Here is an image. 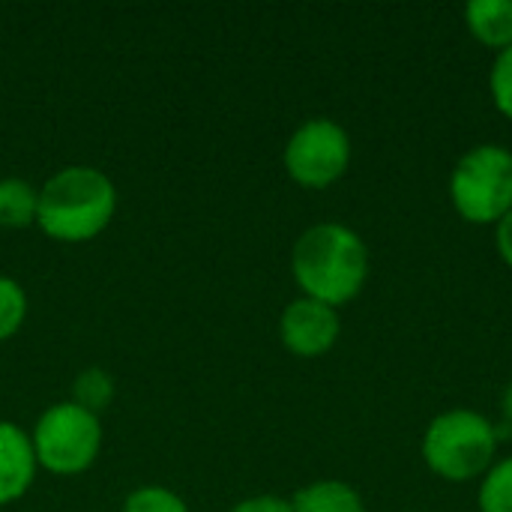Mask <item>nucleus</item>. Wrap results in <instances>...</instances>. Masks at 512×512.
Returning <instances> with one entry per match:
<instances>
[{"label":"nucleus","instance_id":"1","mask_svg":"<svg viewBox=\"0 0 512 512\" xmlns=\"http://www.w3.org/2000/svg\"><path fill=\"white\" fill-rule=\"evenodd\" d=\"M369 246L342 222H318L306 228L291 249V276L303 297L333 309L360 297L369 279Z\"/></svg>","mask_w":512,"mask_h":512},{"label":"nucleus","instance_id":"2","mask_svg":"<svg viewBox=\"0 0 512 512\" xmlns=\"http://www.w3.org/2000/svg\"><path fill=\"white\" fill-rule=\"evenodd\" d=\"M117 213L114 180L93 165H66L39 186L36 225L57 243L96 240Z\"/></svg>","mask_w":512,"mask_h":512},{"label":"nucleus","instance_id":"3","mask_svg":"<svg viewBox=\"0 0 512 512\" xmlns=\"http://www.w3.org/2000/svg\"><path fill=\"white\" fill-rule=\"evenodd\" d=\"M420 450L426 468L447 483L483 480L498 462V429L471 408H453L426 426Z\"/></svg>","mask_w":512,"mask_h":512},{"label":"nucleus","instance_id":"4","mask_svg":"<svg viewBox=\"0 0 512 512\" xmlns=\"http://www.w3.org/2000/svg\"><path fill=\"white\" fill-rule=\"evenodd\" d=\"M450 201L468 225H498L512 210V150L477 144L450 174Z\"/></svg>","mask_w":512,"mask_h":512},{"label":"nucleus","instance_id":"5","mask_svg":"<svg viewBox=\"0 0 512 512\" xmlns=\"http://www.w3.org/2000/svg\"><path fill=\"white\" fill-rule=\"evenodd\" d=\"M36 465L54 477H78L90 471L102 453V423L72 399L45 408L30 432Z\"/></svg>","mask_w":512,"mask_h":512},{"label":"nucleus","instance_id":"6","mask_svg":"<svg viewBox=\"0 0 512 512\" xmlns=\"http://www.w3.org/2000/svg\"><path fill=\"white\" fill-rule=\"evenodd\" d=\"M282 165L297 186L330 189L351 165V135L330 117H309L285 141Z\"/></svg>","mask_w":512,"mask_h":512},{"label":"nucleus","instance_id":"7","mask_svg":"<svg viewBox=\"0 0 512 512\" xmlns=\"http://www.w3.org/2000/svg\"><path fill=\"white\" fill-rule=\"evenodd\" d=\"M342 333L339 309L318 303L312 297L291 300L279 315V339L285 351H291L300 360H315L333 351Z\"/></svg>","mask_w":512,"mask_h":512},{"label":"nucleus","instance_id":"8","mask_svg":"<svg viewBox=\"0 0 512 512\" xmlns=\"http://www.w3.org/2000/svg\"><path fill=\"white\" fill-rule=\"evenodd\" d=\"M36 456L30 435L9 420H0V507L21 501L36 480Z\"/></svg>","mask_w":512,"mask_h":512},{"label":"nucleus","instance_id":"9","mask_svg":"<svg viewBox=\"0 0 512 512\" xmlns=\"http://www.w3.org/2000/svg\"><path fill=\"white\" fill-rule=\"evenodd\" d=\"M468 33L489 51L512 48V0H471L465 6Z\"/></svg>","mask_w":512,"mask_h":512},{"label":"nucleus","instance_id":"10","mask_svg":"<svg viewBox=\"0 0 512 512\" xmlns=\"http://www.w3.org/2000/svg\"><path fill=\"white\" fill-rule=\"evenodd\" d=\"M294 512H366L363 495L345 480H315L294 492Z\"/></svg>","mask_w":512,"mask_h":512},{"label":"nucleus","instance_id":"11","mask_svg":"<svg viewBox=\"0 0 512 512\" xmlns=\"http://www.w3.org/2000/svg\"><path fill=\"white\" fill-rule=\"evenodd\" d=\"M39 189L21 177H0V228L18 231L36 225Z\"/></svg>","mask_w":512,"mask_h":512},{"label":"nucleus","instance_id":"12","mask_svg":"<svg viewBox=\"0 0 512 512\" xmlns=\"http://www.w3.org/2000/svg\"><path fill=\"white\" fill-rule=\"evenodd\" d=\"M117 396V384L111 378V372L99 369V366H90L84 372H78V378L72 381V402L90 414H102L108 411V405L114 402Z\"/></svg>","mask_w":512,"mask_h":512},{"label":"nucleus","instance_id":"13","mask_svg":"<svg viewBox=\"0 0 512 512\" xmlns=\"http://www.w3.org/2000/svg\"><path fill=\"white\" fill-rule=\"evenodd\" d=\"M480 512H512V456L498 459L480 480L477 492Z\"/></svg>","mask_w":512,"mask_h":512},{"label":"nucleus","instance_id":"14","mask_svg":"<svg viewBox=\"0 0 512 512\" xmlns=\"http://www.w3.org/2000/svg\"><path fill=\"white\" fill-rule=\"evenodd\" d=\"M27 321V294L21 282L0 273V345L9 342Z\"/></svg>","mask_w":512,"mask_h":512},{"label":"nucleus","instance_id":"15","mask_svg":"<svg viewBox=\"0 0 512 512\" xmlns=\"http://www.w3.org/2000/svg\"><path fill=\"white\" fill-rule=\"evenodd\" d=\"M123 512H189V504L165 486H141L126 495Z\"/></svg>","mask_w":512,"mask_h":512},{"label":"nucleus","instance_id":"16","mask_svg":"<svg viewBox=\"0 0 512 512\" xmlns=\"http://www.w3.org/2000/svg\"><path fill=\"white\" fill-rule=\"evenodd\" d=\"M489 90H492L495 108H498L507 120H512V48L495 54L492 75H489Z\"/></svg>","mask_w":512,"mask_h":512},{"label":"nucleus","instance_id":"17","mask_svg":"<svg viewBox=\"0 0 512 512\" xmlns=\"http://www.w3.org/2000/svg\"><path fill=\"white\" fill-rule=\"evenodd\" d=\"M228 512H294L291 501L279 498V495H252L243 498L240 504H234Z\"/></svg>","mask_w":512,"mask_h":512},{"label":"nucleus","instance_id":"18","mask_svg":"<svg viewBox=\"0 0 512 512\" xmlns=\"http://www.w3.org/2000/svg\"><path fill=\"white\" fill-rule=\"evenodd\" d=\"M495 246H498L501 261L512 270V210L495 225Z\"/></svg>","mask_w":512,"mask_h":512},{"label":"nucleus","instance_id":"19","mask_svg":"<svg viewBox=\"0 0 512 512\" xmlns=\"http://www.w3.org/2000/svg\"><path fill=\"white\" fill-rule=\"evenodd\" d=\"M501 411H504V420H507V426L512 429V384L504 390V399H501Z\"/></svg>","mask_w":512,"mask_h":512}]
</instances>
